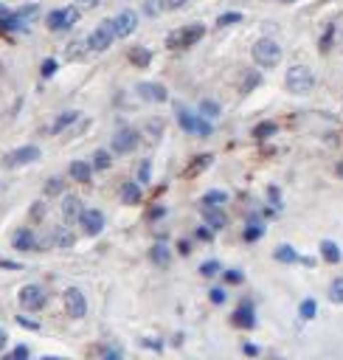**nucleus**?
<instances>
[{
    "mask_svg": "<svg viewBox=\"0 0 343 360\" xmlns=\"http://www.w3.org/2000/svg\"><path fill=\"white\" fill-rule=\"evenodd\" d=\"M253 59H256V65H262V68H276V65L281 62V45L273 43V40H259V43L253 45Z\"/></svg>",
    "mask_w": 343,
    "mask_h": 360,
    "instance_id": "nucleus-1",
    "label": "nucleus"
},
{
    "mask_svg": "<svg viewBox=\"0 0 343 360\" xmlns=\"http://www.w3.org/2000/svg\"><path fill=\"white\" fill-rule=\"evenodd\" d=\"M315 87V76L309 68L304 65H293L290 71H287V90L293 93H309Z\"/></svg>",
    "mask_w": 343,
    "mask_h": 360,
    "instance_id": "nucleus-2",
    "label": "nucleus"
},
{
    "mask_svg": "<svg viewBox=\"0 0 343 360\" xmlns=\"http://www.w3.org/2000/svg\"><path fill=\"white\" fill-rule=\"evenodd\" d=\"M203 34H206V29H203L200 23H194V26H186V29H175L166 37V45H169V48H189V45H194Z\"/></svg>",
    "mask_w": 343,
    "mask_h": 360,
    "instance_id": "nucleus-3",
    "label": "nucleus"
},
{
    "mask_svg": "<svg viewBox=\"0 0 343 360\" xmlns=\"http://www.w3.org/2000/svg\"><path fill=\"white\" fill-rule=\"evenodd\" d=\"M113 40H115L113 20H104L99 29L90 31V37H87V48H93V51H107L110 45H113Z\"/></svg>",
    "mask_w": 343,
    "mask_h": 360,
    "instance_id": "nucleus-4",
    "label": "nucleus"
},
{
    "mask_svg": "<svg viewBox=\"0 0 343 360\" xmlns=\"http://www.w3.org/2000/svg\"><path fill=\"white\" fill-rule=\"evenodd\" d=\"M20 307L23 310H43L45 307V290L37 287V284H26V287L20 290Z\"/></svg>",
    "mask_w": 343,
    "mask_h": 360,
    "instance_id": "nucleus-5",
    "label": "nucleus"
},
{
    "mask_svg": "<svg viewBox=\"0 0 343 360\" xmlns=\"http://www.w3.org/2000/svg\"><path fill=\"white\" fill-rule=\"evenodd\" d=\"M65 307H68V315L71 318H85L87 301H85V296H82V290H76V287L65 290Z\"/></svg>",
    "mask_w": 343,
    "mask_h": 360,
    "instance_id": "nucleus-6",
    "label": "nucleus"
},
{
    "mask_svg": "<svg viewBox=\"0 0 343 360\" xmlns=\"http://www.w3.org/2000/svg\"><path fill=\"white\" fill-rule=\"evenodd\" d=\"M79 225L85 228V233L96 236V233H101V228H104V214H101L99 208H85V211L79 214Z\"/></svg>",
    "mask_w": 343,
    "mask_h": 360,
    "instance_id": "nucleus-7",
    "label": "nucleus"
},
{
    "mask_svg": "<svg viewBox=\"0 0 343 360\" xmlns=\"http://www.w3.org/2000/svg\"><path fill=\"white\" fill-rule=\"evenodd\" d=\"M40 147H34V144H29V147H20L15 149L12 155H6V166H26V163H34L40 161Z\"/></svg>",
    "mask_w": 343,
    "mask_h": 360,
    "instance_id": "nucleus-8",
    "label": "nucleus"
},
{
    "mask_svg": "<svg viewBox=\"0 0 343 360\" xmlns=\"http://www.w3.org/2000/svg\"><path fill=\"white\" fill-rule=\"evenodd\" d=\"M113 29H115V37H129L138 29V15L132 12V9H124L121 15H115Z\"/></svg>",
    "mask_w": 343,
    "mask_h": 360,
    "instance_id": "nucleus-9",
    "label": "nucleus"
},
{
    "mask_svg": "<svg viewBox=\"0 0 343 360\" xmlns=\"http://www.w3.org/2000/svg\"><path fill=\"white\" fill-rule=\"evenodd\" d=\"M138 144V133L135 130H118V133L113 135V152L115 155H127V152H132Z\"/></svg>",
    "mask_w": 343,
    "mask_h": 360,
    "instance_id": "nucleus-10",
    "label": "nucleus"
},
{
    "mask_svg": "<svg viewBox=\"0 0 343 360\" xmlns=\"http://www.w3.org/2000/svg\"><path fill=\"white\" fill-rule=\"evenodd\" d=\"M138 96L146 101H155V104H160V101L169 99V93H166L163 85H157V82H141L138 85Z\"/></svg>",
    "mask_w": 343,
    "mask_h": 360,
    "instance_id": "nucleus-11",
    "label": "nucleus"
},
{
    "mask_svg": "<svg viewBox=\"0 0 343 360\" xmlns=\"http://www.w3.org/2000/svg\"><path fill=\"white\" fill-rule=\"evenodd\" d=\"M200 208H203V214H206V225L211 228V231H222V228L228 225V219L220 211V205H200Z\"/></svg>",
    "mask_w": 343,
    "mask_h": 360,
    "instance_id": "nucleus-12",
    "label": "nucleus"
},
{
    "mask_svg": "<svg viewBox=\"0 0 343 360\" xmlns=\"http://www.w3.org/2000/svg\"><path fill=\"white\" fill-rule=\"evenodd\" d=\"M234 324L239 326V329H253V326H256V318H253L250 304H242V307L234 312Z\"/></svg>",
    "mask_w": 343,
    "mask_h": 360,
    "instance_id": "nucleus-13",
    "label": "nucleus"
},
{
    "mask_svg": "<svg viewBox=\"0 0 343 360\" xmlns=\"http://www.w3.org/2000/svg\"><path fill=\"white\" fill-rule=\"evenodd\" d=\"M15 248L17 251H37V236L31 228H23L15 233Z\"/></svg>",
    "mask_w": 343,
    "mask_h": 360,
    "instance_id": "nucleus-14",
    "label": "nucleus"
},
{
    "mask_svg": "<svg viewBox=\"0 0 343 360\" xmlns=\"http://www.w3.org/2000/svg\"><path fill=\"white\" fill-rule=\"evenodd\" d=\"M68 172H71L73 180H79V183H87V180H90V175H93V166H90L87 161H73Z\"/></svg>",
    "mask_w": 343,
    "mask_h": 360,
    "instance_id": "nucleus-15",
    "label": "nucleus"
},
{
    "mask_svg": "<svg viewBox=\"0 0 343 360\" xmlns=\"http://www.w3.org/2000/svg\"><path fill=\"white\" fill-rule=\"evenodd\" d=\"M82 211H85V208H82V200H79V197H73V194H71V197L62 200V214L68 219H79V214H82Z\"/></svg>",
    "mask_w": 343,
    "mask_h": 360,
    "instance_id": "nucleus-16",
    "label": "nucleus"
},
{
    "mask_svg": "<svg viewBox=\"0 0 343 360\" xmlns=\"http://www.w3.org/2000/svg\"><path fill=\"white\" fill-rule=\"evenodd\" d=\"M129 62L135 65V68H149V62H152V54L146 48H129Z\"/></svg>",
    "mask_w": 343,
    "mask_h": 360,
    "instance_id": "nucleus-17",
    "label": "nucleus"
},
{
    "mask_svg": "<svg viewBox=\"0 0 343 360\" xmlns=\"http://www.w3.org/2000/svg\"><path fill=\"white\" fill-rule=\"evenodd\" d=\"M121 200H124L127 205L141 203V186H138V183H124V186H121Z\"/></svg>",
    "mask_w": 343,
    "mask_h": 360,
    "instance_id": "nucleus-18",
    "label": "nucleus"
},
{
    "mask_svg": "<svg viewBox=\"0 0 343 360\" xmlns=\"http://www.w3.org/2000/svg\"><path fill=\"white\" fill-rule=\"evenodd\" d=\"M54 242H57V248H62V251H68V248H73V242H76V236L71 233V228H57V233H54Z\"/></svg>",
    "mask_w": 343,
    "mask_h": 360,
    "instance_id": "nucleus-19",
    "label": "nucleus"
},
{
    "mask_svg": "<svg viewBox=\"0 0 343 360\" xmlns=\"http://www.w3.org/2000/svg\"><path fill=\"white\" fill-rule=\"evenodd\" d=\"M149 259L155 262V265H160V268H166V265H169V259H172V254H169V248H166V245H152Z\"/></svg>",
    "mask_w": 343,
    "mask_h": 360,
    "instance_id": "nucleus-20",
    "label": "nucleus"
},
{
    "mask_svg": "<svg viewBox=\"0 0 343 360\" xmlns=\"http://www.w3.org/2000/svg\"><path fill=\"white\" fill-rule=\"evenodd\" d=\"M76 118H79V113H76V110H65V113L59 115L57 121H54V127H51V133H62V130H65V127H71V124H73Z\"/></svg>",
    "mask_w": 343,
    "mask_h": 360,
    "instance_id": "nucleus-21",
    "label": "nucleus"
},
{
    "mask_svg": "<svg viewBox=\"0 0 343 360\" xmlns=\"http://www.w3.org/2000/svg\"><path fill=\"white\" fill-rule=\"evenodd\" d=\"M321 256H323L326 262H332V265H337V262H340V251H337L335 242H329V239L321 242Z\"/></svg>",
    "mask_w": 343,
    "mask_h": 360,
    "instance_id": "nucleus-22",
    "label": "nucleus"
},
{
    "mask_svg": "<svg viewBox=\"0 0 343 360\" xmlns=\"http://www.w3.org/2000/svg\"><path fill=\"white\" fill-rule=\"evenodd\" d=\"M76 23H79V9H73V6L62 9V26H59V31H68V29H73Z\"/></svg>",
    "mask_w": 343,
    "mask_h": 360,
    "instance_id": "nucleus-23",
    "label": "nucleus"
},
{
    "mask_svg": "<svg viewBox=\"0 0 343 360\" xmlns=\"http://www.w3.org/2000/svg\"><path fill=\"white\" fill-rule=\"evenodd\" d=\"M37 12H40V6H37V3H29V6H23V9H17V15H15V20L20 23H31L37 17Z\"/></svg>",
    "mask_w": 343,
    "mask_h": 360,
    "instance_id": "nucleus-24",
    "label": "nucleus"
},
{
    "mask_svg": "<svg viewBox=\"0 0 343 360\" xmlns=\"http://www.w3.org/2000/svg\"><path fill=\"white\" fill-rule=\"evenodd\" d=\"M178 121H180V127L186 130V133H197V121L200 118H194L189 110H178Z\"/></svg>",
    "mask_w": 343,
    "mask_h": 360,
    "instance_id": "nucleus-25",
    "label": "nucleus"
},
{
    "mask_svg": "<svg viewBox=\"0 0 343 360\" xmlns=\"http://www.w3.org/2000/svg\"><path fill=\"white\" fill-rule=\"evenodd\" d=\"M225 200H228V194H225V191H208L206 197H203L200 205H222Z\"/></svg>",
    "mask_w": 343,
    "mask_h": 360,
    "instance_id": "nucleus-26",
    "label": "nucleus"
},
{
    "mask_svg": "<svg viewBox=\"0 0 343 360\" xmlns=\"http://www.w3.org/2000/svg\"><path fill=\"white\" fill-rule=\"evenodd\" d=\"M110 163H113V158H110L107 149H99V152L93 155V166H96V169H107Z\"/></svg>",
    "mask_w": 343,
    "mask_h": 360,
    "instance_id": "nucleus-27",
    "label": "nucleus"
},
{
    "mask_svg": "<svg viewBox=\"0 0 343 360\" xmlns=\"http://www.w3.org/2000/svg\"><path fill=\"white\" fill-rule=\"evenodd\" d=\"M273 133H276V124H273V121H262V124H256V130H253L256 138H270Z\"/></svg>",
    "mask_w": 343,
    "mask_h": 360,
    "instance_id": "nucleus-28",
    "label": "nucleus"
},
{
    "mask_svg": "<svg viewBox=\"0 0 343 360\" xmlns=\"http://www.w3.org/2000/svg\"><path fill=\"white\" fill-rule=\"evenodd\" d=\"M329 298L335 304H343V279H335L332 287H329Z\"/></svg>",
    "mask_w": 343,
    "mask_h": 360,
    "instance_id": "nucleus-29",
    "label": "nucleus"
},
{
    "mask_svg": "<svg viewBox=\"0 0 343 360\" xmlns=\"http://www.w3.org/2000/svg\"><path fill=\"white\" fill-rule=\"evenodd\" d=\"M62 186H65L62 177H51L48 183H45V194H48V197H54V194H59V191H62Z\"/></svg>",
    "mask_w": 343,
    "mask_h": 360,
    "instance_id": "nucleus-30",
    "label": "nucleus"
},
{
    "mask_svg": "<svg viewBox=\"0 0 343 360\" xmlns=\"http://www.w3.org/2000/svg\"><path fill=\"white\" fill-rule=\"evenodd\" d=\"M200 113L206 115V118H217V115H220V104H217V101H203Z\"/></svg>",
    "mask_w": 343,
    "mask_h": 360,
    "instance_id": "nucleus-31",
    "label": "nucleus"
},
{
    "mask_svg": "<svg viewBox=\"0 0 343 360\" xmlns=\"http://www.w3.org/2000/svg\"><path fill=\"white\" fill-rule=\"evenodd\" d=\"M234 23H242V15H239V12H228V15L217 17V26H234Z\"/></svg>",
    "mask_w": 343,
    "mask_h": 360,
    "instance_id": "nucleus-32",
    "label": "nucleus"
},
{
    "mask_svg": "<svg viewBox=\"0 0 343 360\" xmlns=\"http://www.w3.org/2000/svg\"><path fill=\"white\" fill-rule=\"evenodd\" d=\"M276 259H279V262H295L298 256H295V251L290 245H281L279 251H276Z\"/></svg>",
    "mask_w": 343,
    "mask_h": 360,
    "instance_id": "nucleus-33",
    "label": "nucleus"
},
{
    "mask_svg": "<svg viewBox=\"0 0 343 360\" xmlns=\"http://www.w3.org/2000/svg\"><path fill=\"white\" fill-rule=\"evenodd\" d=\"M208 163H211V155H200V158H197V161L192 163V166H189V172H186V175H197V172H200V169H206Z\"/></svg>",
    "mask_w": 343,
    "mask_h": 360,
    "instance_id": "nucleus-34",
    "label": "nucleus"
},
{
    "mask_svg": "<svg viewBox=\"0 0 343 360\" xmlns=\"http://www.w3.org/2000/svg\"><path fill=\"white\" fill-rule=\"evenodd\" d=\"M301 318H304V321H309V318H315V301L312 298H307V301H301Z\"/></svg>",
    "mask_w": 343,
    "mask_h": 360,
    "instance_id": "nucleus-35",
    "label": "nucleus"
},
{
    "mask_svg": "<svg viewBox=\"0 0 343 360\" xmlns=\"http://www.w3.org/2000/svg\"><path fill=\"white\" fill-rule=\"evenodd\" d=\"M200 273L206 276V279H211V276H217V273H220V262H203Z\"/></svg>",
    "mask_w": 343,
    "mask_h": 360,
    "instance_id": "nucleus-36",
    "label": "nucleus"
},
{
    "mask_svg": "<svg viewBox=\"0 0 343 360\" xmlns=\"http://www.w3.org/2000/svg\"><path fill=\"white\" fill-rule=\"evenodd\" d=\"M262 233H265V228H262V225H256V222H253V225H250V228H245V239H248V242H253V239H259Z\"/></svg>",
    "mask_w": 343,
    "mask_h": 360,
    "instance_id": "nucleus-37",
    "label": "nucleus"
},
{
    "mask_svg": "<svg viewBox=\"0 0 343 360\" xmlns=\"http://www.w3.org/2000/svg\"><path fill=\"white\" fill-rule=\"evenodd\" d=\"M48 26L54 31H59V26H62V12H51L48 15Z\"/></svg>",
    "mask_w": 343,
    "mask_h": 360,
    "instance_id": "nucleus-38",
    "label": "nucleus"
},
{
    "mask_svg": "<svg viewBox=\"0 0 343 360\" xmlns=\"http://www.w3.org/2000/svg\"><path fill=\"white\" fill-rule=\"evenodd\" d=\"M54 73H57V62H54V59H45L43 62V76H54Z\"/></svg>",
    "mask_w": 343,
    "mask_h": 360,
    "instance_id": "nucleus-39",
    "label": "nucleus"
},
{
    "mask_svg": "<svg viewBox=\"0 0 343 360\" xmlns=\"http://www.w3.org/2000/svg\"><path fill=\"white\" fill-rule=\"evenodd\" d=\"M242 279H245V276L239 273V270H228V273H225V282H228V284H239Z\"/></svg>",
    "mask_w": 343,
    "mask_h": 360,
    "instance_id": "nucleus-40",
    "label": "nucleus"
},
{
    "mask_svg": "<svg viewBox=\"0 0 343 360\" xmlns=\"http://www.w3.org/2000/svg\"><path fill=\"white\" fill-rule=\"evenodd\" d=\"M143 9H146V15H157V12L166 9V6H163V3H155V0H146V6H143Z\"/></svg>",
    "mask_w": 343,
    "mask_h": 360,
    "instance_id": "nucleus-41",
    "label": "nucleus"
},
{
    "mask_svg": "<svg viewBox=\"0 0 343 360\" xmlns=\"http://www.w3.org/2000/svg\"><path fill=\"white\" fill-rule=\"evenodd\" d=\"M197 135H203V138H206V135H211V124H208V121H197Z\"/></svg>",
    "mask_w": 343,
    "mask_h": 360,
    "instance_id": "nucleus-42",
    "label": "nucleus"
},
{
    "mask_svg": "<svg viewBox=\"0 0 343 360\" xmlns=\"http://www.w3.org/2000/svg\"><path fill=\"white\" fill-rule=\"evenodd\" d=\"M211 301H214V304H222V301H225V290L214 287V290H211Z\"/></svg>",
    "mask_w": 343,
    "mask_h": 360,
    "instance_id": "nucleus-43",
    "label": "nucleus"
},
{
    "mask_svg": "<svg viewBox=\"0 0 343 360\" xmlns=\"http://www.w3.org/2000/svg\"><path fill=\"white\" fill-rule=\"evenodd\" d=\"M17 324H20V326H26V329H40V324H37V321H29V318H17Z\"/></svg>",
    "mask_w": 343,
    "mask_h": 360,
    "instance_id": "nucleus-44",
    "label": "nucleus"
},
{
    "mask_svg": "<svg viewBox=\"0 0 343 360\" xmlns=\"http://www.w3.org/2000/svg\"><path fill=\"white\" fill-rule=\"evenodd\" d=\"M12 357H15V360H23V357H29V346H17L15 352H12Z\"/></svg>",
    "mask_w": 343,
    "mask_h": 360,
    "instance_id": "nucleus-45",
    "label": "nucleus"
},
{
    "mask_svg": "<svg viewBox=\"0 0 343 360\" xmlns=\"http://www.w3.org/2000/svg\"><path fill=\"white\" fill-rule=\"evenodd\" d=\"M186 3H189V0H163V6H166V9H183Z\"/></svg>",
    "mask_w": 343,
    "mask_h": 360,
    "instance_id": "nucleus-46",
    "label": "nucleus"
},
{
    "mask_svg": "<svg viewBox=\"0 0 343 360\" xmlns=\"http://www.w3.org/2000/svg\"><path fill=\"white\" fill-rule=\"evenodd\" d=\"M146 180H149V163L143 161L141 163V183H146Z\"/></svg>",
    "mask_w": 343,
    "mask_h": 360,
    "instance_id": "nucleus-47",
    "label": "nucleus"
},
{
    "mask_svg": "<svg viewBox=\"0 0 343 360\" xmlns=\"http://www.w3.org/2000/svg\"><path fill=\"white\" fill-rule=\"evenodd\" d=\"M6 343H9V332L3 329V326H0V352L6 349Z\"/></svg>",
    "mask_w": 343,
    "mask_h": 360,
    "instance_id": "nucleus-48",
    "label": "nucleus"
},
{
    "mask_svg": "<svg viewBox=\"0 0 343 360\" xmlns=\"http://www.w3.org/2000/svg\"><path fill=\"white\" fill-rule=\"evenodd\" d=\"M197 236H200V239H211V228H197Z\"/></svg>",
    "mask_w": 343,
    "mask_h": 360,
    "instance_id": "nucleus-49",
    "label": "nucleus"
},
{
    "mask_svg": "<svg viewBox=\"0 0 343 360\" xmlns=\"http://www.w3.org/2000/svg\"><path fill=\"white\" fill-rule=\"evenodd\" d=\"M256 82H259V76H248V82H245V90H250V87L256 85Z\"/></svg>",
    "mask_w": 343,
    "mask_h": 360,
    "instance_id": "nucleus-50",
    "label": "nucleus"
},
{
    "mask_svg": "<svg viewBox=\"0 0 343 360\" xmlns=\"http://www.w3.org/2000/svg\"><path fill=\"white\" fill-rule=\"evenodd\" d=\"M178 251H180V254H183V256H186L189 251H192V248H189V242H180V245H178Z\"/></svg>",
    "mask_w": 343,
    "mask_h": 360,
    "instance_id": "nucleus-51",
    "label": "nucleus"
},
{
    "mask_svg": "<svg viewBox=\"0 0 343 360\" xmlns=\"http://www.w3.org/2000/svg\"><path fill=\"white\" fill-rule=\"evenodd\" d=\"M245 354H259V349L253 343H248V346H245Z\"/></svg>",
    "mask_w": 343,
    "mask_h": 360,
    "instance_id": "nucleus-52",
    "label": "nucleus"
},
{
    "mask_svg": "<svg viewBox=\"0 0 343 360\" xmlns=\"http://www.w3.org/2000/svg\"><path fill=\"white\" fill-rule=\"evenodd\" d=\"M79 3H82V6H99L101 0H79Z\"/></svg>",
    "mask_w": 343,
    "mask_h": 360,
    "instance_id": "nucleus-53",
    "label": "nucleus"
},
{
    "mask_svg": "<svg viewBox=\"0 0 343 360\" xmlns=\"http://www.w3.org/2000/svg\"><path fill=\"white\" fill-rule=\"evenodd\" d=\"M6 17H9V9H6V6H0V23L6 20Z\"/></svg>",
    "mask_w": 343,
    "mask_h": 360,
    "instance_id": "nucleus-54",
    "label": "nucleus"
},
{
    "mask_svg": "<svg viewBox=\"0 0 343 360\" xmlns=\"http://www.w3.org/2000/svg\"><path fill=\"white\" fill-rule=\"evenodd\" d=\"M337 175H340V177H343V163H340V166H337Z\"/></svg>",
    "mask_w": 343,
    "mask_h": 360,
    "instance_id": "nucleus-55",
    "label": "nucleus"
},
{
    "mask_svg": "<svg viewBox=\"0 0 343 360\" xmlns=\"http://www.w3.org/2000/svg\"><path fill=\"white\" fill-rule=\"evenodd\" d=\"M284 3H290V0H284Z\"/></svg>",
    "mask_w": 343,
    "mask_h": 360,
    "instance_id": "nucleus-56",
    "label": "nucleus"
}]
</instances>
